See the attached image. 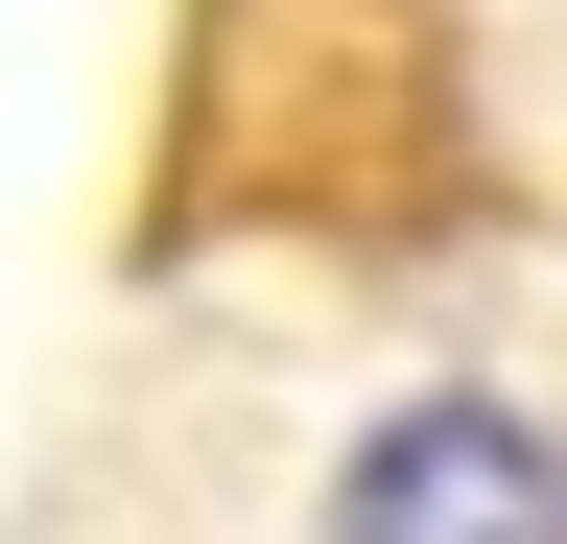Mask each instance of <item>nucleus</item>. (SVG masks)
<instances>
[{
  "instance_id": "f257e3e1",
  "label": "nucleus",
  "mask_w": 567,
  "mask_h": 544,
  "mask_svg": "<svg viewBox=\"0 0 567 544\" xmlns=\"http://www.w3.org/2000/svg\"><path fill=\"white\" fill-rule=\"evenodd\" d=\"M308 544H567V427L496 402V379H425V402H379L331 450Z\"/></svg>"
}]
</instances>
